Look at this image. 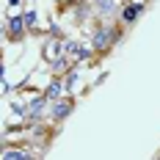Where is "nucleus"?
I'll use <instances>...</instances> for the list:
<instances>
[{
	"label": "nucleus",
	"instance_id": "obj_5",
	"mask_svg": "<svg viewBox=\"0 0 160 160\" xmlns=\"http://www.w3.org/2000/svg\"><path fill=\"white\" fill-rule=\"evenodd\" d=\"M64 50L75 64H83V61H91L94 58V47L91 44H80V42H72V39L64 42Z\"/></svg>",
	"mask_w": 160,
	"mask_h": 160
},
{
	"label": "nucleus",
	"instance_id": "obj_1",
	"mask_svg": "<svg viewBox=\"0 0 160 160\" xmlns=\"http://www.w3.org/2000/svg\"><path fill=\"white\" fill-rule=\"evenodd\" d=\"M124 22L122 25H113V22H97L94 31H91V39H88V44L94 47L97 55H105V52H111L119 42H122V33H124Z\"/></svg>",
	"mask_w": 160,
	"mask_h": 160
},
{
	"label": "nucleus",
	"instance_id": "obj_9",
	"mask_svg": "<svg viewBox=\"0 0 160 160\" xmlns=\"http://www.w3.org/2000/svg\"><path fill=\"white\" fill-rule=\"evenodd\" d=\"M64 94H69V91H66V83H64V78H61V75H52L50 86L44 88V97H47L50 102H55V99H61Z\"/></svg>",
	"mask_w": 160,
	"mask_h": 160
},
{
	"label": "nucleus",
	"instance_id": "obj_12",
	"mask_svg": "<svg viewBox=\"0 0 160 160\" xmlns=\"http://www.w3.org/2000/svg\"><path fill=\"white\" fill-rule=\"evenodd\" d=\"M36 19H39V17H36V11H25V22H28V31H31V33L39 31V28H36Z\"/></svg>",
	"mask_w": 160,
	"mask_h": 160
},
{
	"label": "nucleus",
	"instance_id": "obj_3",
	"mask_svg": "<svg viewBox=\"0 0 160 160\" xmlns=\"http://www.w3.org/2000/svg\"><path fill=\"white\" fill-rule=\"evenodd\" d=\"M47 116H50V99H47L44 94L28 102V116H25V122H28L31 127H39Z\"/></svg>",
	"mask_w": 160,
	"mask_h": 160
},
{
	"label": "nucleus",
	"instance_id": "obj_10",
	"mask_svg": "<svg viewBox=\"0 0 160 160\" xmlns=\"http://www.w3.org/2000/svg\"><path fill=\"white\" fill-rule=\"evenodd\" d=\"M3 160H31L33 155L28 152V149H22V146H3V155H0Z\"/></svg>",
	"mask_w": 160,
	"mask_h": 160
},
{
	"label": "nucleus",
	"instance_id": "obj_8",
	"mask_svg": "<svg viewBox=\"0 0 160 160\" xmlns=\"http://www.w3.org/2000/svg\"><path fill=\"white\" fill-rule=\"evenodd\" d=\"M91 8H94V14L99 17V19H108V17H113L122 6H119V0H91Z\"/></svg>",
	"mask_w": 160,
	"mask_h": 160
},
{
	"label": "nucleus",
	"instance_id": "obj_2",
	"mask_svg": "<svg viewBox=\"0 0 160 160\" xmlns=\"http://www.w3.org/2000/svg\"><path fill=\"white\" fill-rule=\"evenodd\" d=\"M72 111H75V97L72 94H64L61 99H55V102H50V122L52 124H61V122H66L69 116H72Z\"/></svg>",
	"mask_w": 160,
	"mask_h": 160
},
{
	"label": "nucleus",
	"instance_id": "obj_6",
	"mask_svg": "<svg viewBox=\"0 0 160 160\" xmlns=\"http://www.w3.org/2000/svg\"><path fill=\"white\" fill-rule=\"evenodd\" d=\"M61 55H66L64 39H58V36H50V39H44V44H42V58H44L47 64H55Z\"/></svg>",
	"mask_w": 160,
	"mask_h": 160
},
{
	"label": "nucleus",
	"instance_id": "obj_4",
	"mask_svg": "<svg viewBox=\"0 0 160 160\" xmlns=\"http://www.w3.org/2000/svg\"><path fill=\"white\" fill-rule=\"evenodd\" d=\"M3 33L8 42H22L25 33H28V22H25V14L22 17H8L6 25H3Z\"/></svg>",
	"mask_w": 160,
	"mask_h": 160
},
{
	"label": "nucleus",
	"instance_id": "obj_11",
	"mask_svg": "<svg viewBox=\"0 0 160 160\" xmlns=\"http://www.w3.org/2000/svg\"><path fill=\"white\" fill-rule=\"evenodd\" d=\"M78 80H80V75L72 69V72H66L64 75V83H66V91H75V86H78Z\"/></svg>",
	"mask_w": 160,
	"mask_h": 160
},
{
	"label": "nucleus",
	"instance_id": "obj_7",
	"mask_svg": "<svg viewBox=\"0 0 160 160\" xmlns=\"http://www.w3.org/2000/svg\"><path fill=\"white\" fill-rule=\"evenodd\" d=\"M144 3H124L122 8H119V22H124V25H132L138 17L144 14Z\"/></svg>",
	"mask_w": 160,
	"mask_h": 160
}]
</instances>
